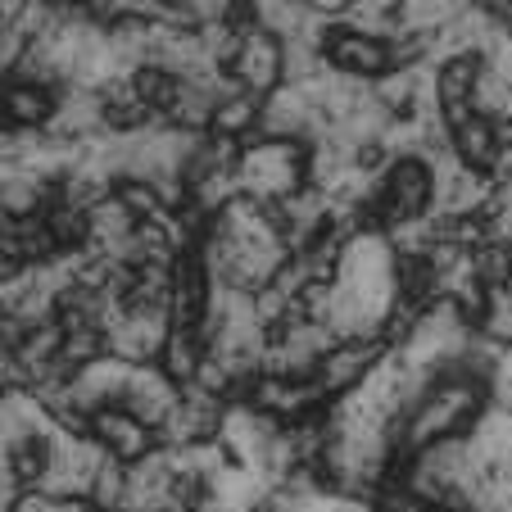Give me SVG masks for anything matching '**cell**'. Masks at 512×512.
I'll return each mask as SVG.
<instances>
[{"label":"cell","mask_w":512,"mask_h":512,"mask_svg":"<svg viewBox=\"0 0 512 512\" xmlns=\"http://www.w3.org/2000/svg\"><path fill=\"white\" fill-rule=\"evenodd\" d=\"M390 345L386 340H340L318 368V386L327 390V399H345L358 386H368L372 372L386 363Z\"/></svg>","instance_id":"cell-1"},{"label":"cell","mask_w":512,"mask_h":512,"mask_svg":"<svg viewBox=\"0 0 512 512\" xmlns=\"http://www.w3.org/2000/svg\"><path fill=\"white\" fill-rule=\"evenodd\" d=\"M322 55L336 73L345 78H363V82H377L386 73H395L390 64V41H377V37H363V32H349L345 23H331L327 37H322Z\"/></svg>","instance_id":"cell-2"},{"label":"cell","mask_w":512,"mask_h":512,"mask_svg":"<svg viewBox=\"0 0 512 512\" xmlns=\"http://www.w3.org/2000/svg\"><path fill=\"white\" fill-rule=\"evenodd\" d=\"M177 404H182V386H177L159 363L132 368V377H127V386H123V399H118V408H127V413H132L136 422H145L150 431H159V426L177 413Z\"/></svg>","instance_id":"cell-3"},{"label":"cell","mask_w":512,"mask_h":512,"mask_svg":"<svg viewBox=\"0 0 512 512\" xmlns=\"http://www.w3.org/2000/svg\"><path fill=\"white\" fill-rule=\"evenodd\" d=\"M232 82L241 91H254V96L268 100L277 87H286V46L272 32H250L245 37V50L232 68Z\"/></svg>","instance_id":"cell-4"},{"label":"cell","mask_w":512,"mask_h":512,"mask_svg":"<svg viewBox=\"0 0 512 512\" xmlns=\"http://www.w3.org/2000/svg\"><path fill=\"white\" fill-rule=\"evenodd\" d=\"M91 440H96L109 458H118V463H127V467H136L141 458H150L159 449V435L145 422H136L127 408H100V413L91 417Z\"/></svg>","instance_id":"cell-5"},{"label":"cell","mask_w":512,"mask_h":512,"mask_svg":"<svg viewBox=\"0 0 512 512\" xmlns=\"http://www.w3.org/2000/svg\"><path fill=\"white\" fill-rule=\"evenodd\" d=\"M64 91L37 87V82H0V114L14 132H46Z\"/></svg>","instance_id":"cell-6"},{"label":"cell","mask_w":512,"mask_h":512,"mask_svg":"<svg viewBox=\"0 0 512 512\" xmlns=\"http://www.w3.org/2000/svg\"><path fill=\"white\" fill-rule=\"evenodd\" d=\"M454 155L463 159L467 168H476V173H494V164H499V155H503L499 123L481 118V114H476L472 123H463L454 132Z\"/></svg>","instance_id":"cell-7"},{"label":"cell","mask_w":512,"mask_h":512,"mask_svg":"<svg viewBox=\"0 0 512 512\" xmlns=\"http://www.w3.org/2000/svg\"><path fill=\"white\" fill-rule=\"evenodd\" d=\"M485 59L481 55H454L445 64H435V91H440V109L445 105H472L476 78H481Z\"/></svg>","instance_id":"cell-8"},{"label":"cell","mask_w":512,"mask_h":512,"mask_svg":"<svg viewBox=\"0 0 512 512\" xmlns=\"http://www.w3.org/2000/svg\"><path fill=\"white\" fill-rule=\"evenodd\" d=\"M259 118H263V96L236 91V96H227L223 105L213 109V132L232 136V141H245V136L259 132Z\"/></svg>","instance_id":"cell-9"},{"label":"cell","mask_w":512,"mask_h":512,"mask_svg":"<svg viewBox=\"0 0 512 512\" xmlns=\"http://www.w3.org/2000/svg\"><path fill=\"white\" fill-rule=\"evenodd\" d=\"M204 354H209V349H204V340L195 336V331H173L168 345H164V354H159V368L186 390L195 381V372H200Z\"/></svg>","instance_id":"cell-10"},{"label":"cell","mask_w":512,"mask_h":512,"mask_svg":"<svg viewBox=\"0 0 512 512\" xmlns=\"http://www.w3.org/2000/svg\"><path fill=\"white\" fill-rule=\"evenodd\" d=\"M404 32H445L467 14V0H404Z\"/></svg>","instance_id":"cell-11"},{"label":"cell","mask_w":512,"mask_h":512,"mask_svg":"<svg viewBox=\"0 0 512 512\" xmlns=\"http://www.w3.org/2000/svg\"><path fill=\"white\" fill-rule=\"evenodd\" d=\"M127 485H132V467L118 463V458H105V467L96 472V481H91V494H87V499L96 503V508H105V512H123Z\"/></svg>","instance_id":"cell-12"},{"label":"cell","mask_w":512,"mask_h":512,"mask_svg":"<svg viewBox=\"0 0 512 512\" xmlns=\"http://www.w3.org/2000/svg\"><path fill=\"white\" fill-rule=\"evenodd\" d=\"M304 5H309L313 14H322V19H331V23H340L345 19L349 10H354L358 0H304Z\"/></svg>","instance_id":"cell-13"}]
</instances>
